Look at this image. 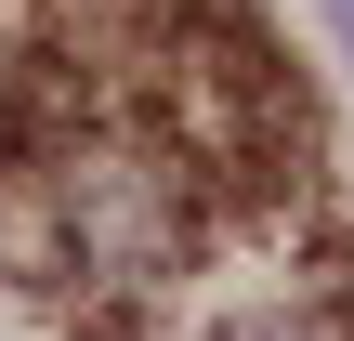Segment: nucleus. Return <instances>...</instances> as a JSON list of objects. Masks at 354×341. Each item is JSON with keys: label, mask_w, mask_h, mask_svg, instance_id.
I'll return each instance as SVG.
<instances>
[{"label": "nucleus", "mask_w": 354, "mask_h": 341, "mask_svg": "<svg viewBox=\"0 0 354 341\" xmlns=\"http://www.w3.org/2000/svg\"><path fill=\"white\" fill-rule=\"evenodd\" d=\"M223 184L184 158V131L79 39L26 53L0 92V289L79 315V329H145L171 315L210 250H223Z\"/></svg>", "instance_id": "nucleus-1"}, {"label": "nucleus", "mask_w": 354, "mask_h": 341, "mask_svg": "<svg viewBox=\"0 0 354 341\" xmlns=\"http://www.w3.org/2000/svg\"><path fill=\"white\" fill-rule=\"evenodd\" d=\"M315 13H328V39H342V53H354V0H315Z\"/></svg>", "instance_id": "nucleus-3"}, {"label": "nucleus", "mask_w": 354, "mask_h": 341, "mask_svg": "<svg viewBox=\"0 0 354 341\" xmlns=\"http://www.w3.org/2000/svg\"><path fill=\"white\" fill-rule=\"evenodd\" d=\"M184 341H354V250L289 263L276 289H236L223 315H197Z\"/></svg>", "instance_id": "nucleus-2"}]
</instances>
